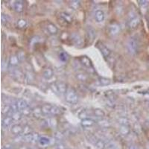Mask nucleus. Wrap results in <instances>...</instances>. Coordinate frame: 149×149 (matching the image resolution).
<instances>
[{
	"label": "nucleus",
	"instance_id": "f257e3e1",
	"mask_svg": "<svg viewBox=\"0 0 149 149\" xmlns=\"http://www.w3.org/2000/svg\"><path fill=\"white\" fill-rule=\"evenodd\" d=\"M42 112L43 115L48 116H55L61 115L62 113L59 107L56 106V105L51 104H45L42 105Z\"/></svg>",
	"mask_w": 149,
	"mask_h": 149
},
{
	"label": "nucleus",
	"instance_id": "f03ea898",
	"mask_svg": "<svg viewBox=\"0 0 149 149\" xmlns=\"http://www.w3.org/2000/svg\"><path fill=\"white\" fill-rule=\"evenodd\" d=\"M65 99L70 104H74L78 102V96L76 90L74 87H69L67 92L65 94Z\"/></svg>",
	"mask_w": 149,
	"mask_h": 149
},
{
	"label": "nucleus",
	"instance_id": "7ed1b4c3",
	"mask_svg": "<svg viewBox=\"0 0 149 149\" xmlns=\"http://www.w3.org/2000/svg\"><path fill=\"white\" fill-rule=\"evenodd\" d=\"M24 136V142H33V143H35V142H39V139L40 138V136H39V134H37V133H29V134H23Z\"/></svg>",
	"mask_w": 149,
	"mask_h": 149
},
{
	"label": "nucleus",
	"instance_id": "20e7f679",
	"mask_svg": "<svg viewBox=\"0 0 149 149\" xmlns=\"http://www.w3.org/2000/svg\"><path fill=\"white\" fill-rule=\"evenodd\" d=\"M127 49H128L129 52L131 54H135L138 52V49H139V45H138L137 41L134 38H130L127 42Z\"/></svg>",
	"mask_w": 149,
	"mask_h": 149
},
{
	"label": "nucleus",
	"instance_id": "39448f33",
	"mask_svg": "<svg viewBox=\"0 0 149 149\" xmlns=\"http://www.w3.org/2000/svg\"><path fill=\"white\" fill-rule=\"evenodd\" d=\"M45 30H46V33L49 34V35H55L58 32V27L54 23L49 22V21L45 24Z\"/></svg>",
	"mask_w": 149,
	"mask_h": 149
},
{
	"label": "nucleus",
	"instance_id": "423d86ee",
	"mask_svg": "<svg viewBox=\"0 0 149 149\" xmlns=\"http://www.w3.org/2000/svg\"><path fill=\"white\" fill-rule=\"evenodd\" d=\"M80 63L85 68H87L89 70H93V63H92L91 60L86 55L81 56L79 58Z\"/></svg>",
	"mask_w": 149,
	"mask_h": 149
},
{
	"label": "nucleus",
	"instance_id": "0eeeda50",
	"mask_svg": "<svg viewBox=\"0 0 149 149\" xmlns=\"http://www.w3.org/2000/svg\"><path fill=\"white\" fill-rule=\"evenodd\" d=\"M70 40L74 44V46H77V47H81L83 46V39L78 34H71V39H70Z\"/></svg>",
	"mask_w": 149,
	"mask_h": 149
},
{
	"label": "nucleus",
	"instance_id": "6e6552de",
	"mask_svg": "<svg viewBox=\"0 0 149 149\" xmlns=\"http://www.w3.org/2000/svg\"><path fill=\"white\" fill-rule=\"evenodd\" d=\"M139 23H140V18L138 16H134L132 18H130L129 20L128 23H127V26L130 29L134 30L136 29L139 26Z\"/></svg>",
	"mask_w": 149,
	"mask_h": 149
},
{
	"label": "nucleus",
	"instance_id": "1a4fd4ad",
	"mask_svg": "<svg viewBox=\"0 0 149 149\" xmlns=\"http://www.w3.org/2000/svg\"><path fill=\"white\" fill-rule=\"evenodd\" d=\"M120 31V26L116 22H113L109 26L108 32L111 36H116Z\"/></svg>",
	"mask_w": 149,
	"mask_h": 149
},
{
	"label": "nucleus",
	"instance_id": "9d476101",
	"mask_svg": "<svg viewBox=\"0 0 149 149\" xmlns=\"http://www.w3.org/2000/svg\"><path fill=\"white\" fill-rule=\"evenodd\" d=\"M10 132L16 136L22 135L24 132V127L19 124H14L10 127Z\"/></svg>",
	"mask_w": 149,
	"mask_h": 149
},
{
	"label": "nucleus",
	"instance_id": "9b49d317",
	"mask_svg": "<svg viewBox=\"0 0 149 149\" xmlns=\"http://www.w3.org/2000/svg\"><path fill=\"white\" fill-rule=\"evenodd\" d=\"M97 47H98V49L100 50L101 53H102V55H103L104 58H108L109 56L110 55V54H111V51H110V49H109L107 46H104L103 43H102V42H98V43H97Z\"/></svg>",
	"mask_w": 149,
	"mask_h": 149
},
{
	"label": "nucleus",
	"instance_id": "f8f14e48",
	"mask_svg": "<svg viewBox=\"0 0 149 149\" xmlns=\"http://www.w3.org/2000/svg\"><path fill=\"white\" fill-rule=\"evenodd\" d=\"M14 110L13 108V106L12 104H5L4 106H2V113L3 115H5V116H11L12 114L14 113Z\"/></svg>",
	"mask_w": 149,
	"mask_h": 149
},
{
	"label": "nucleus",
	"instance_id": "ddd939ff",
	"mask_svg": "<svg viewBox=\"0 0 149 149\" xmlns=\"http://www.w3.org/2000/svg\"><path fill=\"white\" fill-rule=\"evenodd\" d=\"M57 84V86H58V91H59V94L61 95H63V94H66V92L68 90V85L67 84H66L65 82L63 81H57L56 82Z\"/></svg>",
	"mask_w": 149,
	"mask_h": 149
},
{
	"label": "nucleus",
	"instance_id": "4468645a",
	"mask_svg": "<svg viewBox=\"0 0 149 149\" xmlns=\"http://www.w3.org/2000/svg\"><path fill=\"white\" fill-rule=\"evenodd\" d=\"M9 62V68H17L18 65L20 63V61L18 58L17 54L10 56V59L8 61Z\"/></svg>",
	"mask_w": 149,
	"mask_h": 149
},
{
	"label": "nucleus",
	"instance_id": "2eb2a0df",
	"mask_svg": "<svg viewBox=\"0 0 149 149\" xmlns=\"http://www.w3.org/2000/svg\"><path fill=\"white\" fill-rule=\"evenodd\" d=\"M60 19L63 20L65 24H70L72 22V17L70 14L66 12H61L60 13Z\"/></svg>",
	"mask_w": 149,
	"mask_h": 149
},
{
	"label": "nucleus",
	"instance_id": "dca6fc26",
	"mask_svg": "<svg viewBox=\"0 0 149 149\" xmlns=\"http://www.w3.org/2000/svg\"><path fill=\"white\" fill-rule=\"evenodd\" d=\"M13 122H14V120H13L11 116H5L3 119H2V127H3L4 128H9V127L10 128L11 126L13 125H12Z\"/></svg>",
	"mask_w": 149,
	"mask_h": 149
},
{
	"label": "nucleus",
	"instance_id": "f3484780",
	"mask_svg": "<svg viewBox=\"0 0 149 149\" xmlns=\"http://www.w3.org/2000/svg\"><path fill=\"white\" fill-rule=\"evenodd\" d=\"M94 18L97 22H102L105 19V14L102 10H95L94 14Z\"/></svg>",
	"mask_w": 149,
	"mask_h": 149
},
{
	"label": "nucleus",
	"instance_id": "a211bd4d",
	"mask_svg": "<svg viewBox=\"0 0 149 149\" xmlns=\"http://www.w3.org/2000/svg\"><path fill=\"white\" fill-rule=\"evenodd\" d=\"M13 7H14V10L17 13H21L24 10V2L21 0L15 1L13 4Z\"/></svg>",
	"mask_w": 149,
	"mask_h": 149
},
{
	"label": "nucleus",
	"instance_id": "6ab92c4d",
	"mask_svg": "<svg viewBox=\"0 0 149 149\" xmlns=\"http://www.w3.org/2000/svg\"><path fill=\"white\" fill-rule=\"evenodd\" d=\"M54 75V71L52 68L47 67L42 71V77L46 80H50Z\"/></svg>",
	"mask_w": 149,
	"mask_h": 149
},
{
	"label": "nucleus",
	"instance_id": "aec40b11",
	"mask_svg": "<svg viewBox=\"0 0 149 149\" xmlns=\"http://www.w3.org/2000/svg\"><path fill=\"white\" fill-rule=\"evenodd\" d=\"M95 36H96L95 31L91 26H88L87 30H86V38H87V40H90V42H92L95 39Z\"/></svg>",
	"mask_w": 149,
	"mask_h": 149
},
{
	"label": "nucleus",
	"instance_id": "412c9836",
	"mask_svg": "<svg viewBox=\"0 0 149 149\" xmlns=\"http://www.w3.org/2000/svg\"><path fill=\"white\" fill-rule=\"evenodd\" d=\"M15 104L19 111L24 110V109L26 108V107H29L28 102H26V100H24V99H18V100L16 101Z\"/></svg>",
	"mask_w": 149,
	"mask_h": 149
},
{
	"label": "nucleus",
	"instance_id": "4be33fe9",
	"mask_svg": "<svg viewBox=\"0 0 149 149\" xmlns=\"http://www.w3.org/2000/svg\"><path fill=\"white\" fill-rule=\"evenodd\" d=\"M95 124V122L90 118L82 119L81 122V125L83 127H91Z\"/></svg>",
	"mask_w": 149,
	"mask_h": 149
},
{
	"label": "nucleus",
	"instance_id": "5701e85b",
	"mask_svg": "<svg viewBox=\"0 0 149 149\" xmlns=\"http://www.w3.org/2000/svg\"><path fill=\"white\" fill-rule=\"evenodd\" d=\"M75 77H76V78L78 81H80L81 82H86L89 79L88 74L83 72H79L76 73Z\"/></svg>",
	"mask_w": 149,
	"mask_h": 149
},
{
	"label": "nucleus",
	"instance_id": "b1692460",
	"mask_svg": "<svg viewBox=\"0 0 149 149\" xmlns=\"http://www.w3.org/2000/svg\"><path fill=\"white\" fill-rule=\"evenodd\" d=\"M130 129L129 125H120L119 127V133L121 135L124 136H127L130 134Z\"/></svg>",
	"mask_w": 149,
	"mask_h": 149
},
{
	"label": "nucleus",
	"instance_id": "393cba45",
	"mask_svg": "<svg viewBox=\"0 0 149 149\" xmlns=\"http://www.w3.org/2000/svg\"><path fill=\"white\" fill-rule=\"evenodd\" d=\"M42 114V107H36L32 109V116L36 119H40Z\"/></svg>",
	"mask_w": 149,
	"mask_h": 149
},
{
	"label": "nucleus",
	"instance_id": "a878e982",
	"mask_svg": "<svg viewBox=\"0 0 149 149\" xmlns=\"http://www.w3.org/2000/svg\"><path fill=\"white\" fill-rule=\"evenodd\" d=\"M70 7L73 10H78L81 7V1L79 0H73L70 2Z\"/></svg>",
	"mask_w": 149,
	"mask_h": 149
},
{
	"label": "nucleus",
	"instance_id": "bb28decb",
	"mask_svg": "<svg viewBox=\"0 0 149 149\" xmlns=\"http://www.w3.org/2000/svg\"><path fill=\"white\" fill-rule=\"evenodd\" d=\"M28 26V22L26 20V19H18L17 22V28L20 29H26Z\"/></svg>",
	"mask_w": 149,
	"mask_h": 149
},
{
	"label": "nucleus",
	"instance_id": "cd10ccee",
	"mask_svg": "<svg viewBox=\"0 0 149 149\" xmlns=\"http://www.w3.org/2000/svg\"><path fill=\"white\" fill-rule=\"evenodd\" d=\"M98 81L101 86H108L111 83L109 78H104V77H99L98 79Z\"/></svg>",
	"mask_w": 149,
	"mask_h": 149
},
{
	"label": "nucleus",
	"instance_id": "c85d7f7f",
	"mask_svg": "<svg viewBox=\"0 0 149 149\" xmlns=\"http://www.w3.org/2000/svg\"><path fill=\"white\" fill-rule=\"evenodd\" d=\"M50 142H51V140L49 138L46 137V136H40L38 143L42 146H46L50 144Z\"/></svg>",
	"mask_w": 149,
	"mask_h": 149
},
{
	"label": "nucleus",
	"instance_id": "c756f323",
	"mask_svg": "<svg viewBox=\"0 0 149 149\" xmlns=\"http://www.w3.org/2000/svg\"><path fill=\"white\" fill-rule=\"evenodd\" d=\"M93 114L98 118H104L105 116V113L103 110L100 108H95L93 110Z\"/></svg>",
	"mask_w": 149,
	"mask_h": 149
},
{
	"label": "nucleus",
	"instance_id": "7c9ffc66",
	"mask_svg": "<svg viewBox=\"0 0 149 149\" xmlns=\"http://www.w3.org/2000/svg\"><path fill=\"white\" fill-rule=\"evenodd\" d=\"M12 119H13V120L15 121V122H18V121L21 120L22 118V113H21V111H16L14 112V113L12 114L11 116Z\"/></svg>",
	"mask_w": 149,
	"mask_h": 149
},
{
	"label": "nucleus",
	"instance_id": "2f4dec72",
	"mask_svg": "<svg viewBox=\"0 0 149 149\" xmlns=\"http://www.w3.org/2000/svg\"><path fill=\"white\" fill-rule=\"evenodd\" d=\"M94 145H95V148L98 149H104L105 148L107 147L106 143L102 139H98Z\"/></svg>",
	"mask_w": 149,
	"mask_h": 149
},
{
	"label": "nucleus",
	"instance_id": "473e14b6",
	"mask_svg": "<svg viewBox=\"0 0 149 149\" xmlns=\"http://www.w3.org/2000/svg\"><path fill=\"white\" fill-rule=\"evenodd\" d=\"M69 58H70V56L65 52H62L59 54V59L62 62H67L69 61Z\"/></svg>",
	"mask_w": 149,
	"mask_h": 149
},
{
	"label": "nucleus",
	"instance_id": "72a5a7b5",
	"mask_svg": "<svg viewBox=\"0 0 149 149\" xmlns=\"http://www.w3.org/2000/svg\"><path fill=\"white\" fill-rule=\"evenodd\" d=\"M99 125L102 127H109L110 126V122L107 119H102L98 122Z\"/></svg>",
	"mask_w": 149,
	"mask_h": 149
},
{
	"label": "nucleus",
	"instance_id": "f704fd0d",
	"mask_svg": "<svg viewBox=\"0 0 149 149\" xmlns=\"http://www.w3.org/2000/svg\"><path fill=\"white\" fill-rule=\"evenodd\" d=\"M17 57H18L19 59V61H20V62H22V61H26V52H25L24 51H22V50H21V51H19V52H17Z\"/></svg>",
	"mask_w": 149,
	"mask_h": 149
},
{
	"label": "nucleus",
	"instance_id": "c9c22d12",
	"mask_svg": "<svg viewBox=\"0 0 149 149\" xmlns=\"http://www.w3.org/2000/svg\"><path fill=\"white\" fill-rule=\"evenodd\" d=\"M21 113H22V116H29L30 115H32V109H31L30 107H28L26 108H25L24 110H21Z\"/></svg>",
	"mask_w": 149,
	"mask_h": 149
},
{
	"label": "nucleus",
	"instance_id": "e433bc0d",
	"mask_svg": "<svg viewBox=\"0 0 149 149\" xmlns=\"http://www.w3.org/2000/svg\"><path fill=\"white\" fill-rule=\"evenodd\" d=\"M47 124L52 127H55L58 125L57 119L55 118H49V120H47Z\"/></svg>",
	"mask_w": 149,
	"mask_h": 149
},
{
	"label": "nucleus",
	"instance_id": "4c0bfd02",
	"mask_svg": "<svg viewBox=\"0 0 149 149\" xmlns=\"http://www.w3.org/2000/svg\"><path fill=\"white\" fill-rule=\"evenodd\" d=\"M138 2H139V5L142 10H146L148 6V2L146 0H139Z\"/></svg>",
	"mask_w": 149,
	"mask_h": 149
},
{
	"label": "nucleus",
	"instance_id": "58836bf2",
	"mask_svg": "<svg viewBox=\"0 0 149 149\" xmlns=\"http://www.w3.org/2000/svg\"><path fill=\"white\" fill-rule=\"evenodd\" d=\"M1 21H2V24L6 25L10 21V17L7 14H2V15H1Z\"/></svg>",
	"mask_w": 149,
	"mask_h": 149
},
{
	"label": "nucleus",
	"instance_id": "ea45409f",
	"mask_svg": "<svg viewBox=\"0 0 149 149\" xmlns=\"http://www.w3.org/2000/svg\"><path fill=\"white\" fill-rule=\"evenodd\" d=\"M118 122L120 125H129V120L125 117H121L118 119Z\"/></svg>",
	"mask_w": 149,
	"mask_h": 149
},
{
	"label": "nucleus",
	"instance_id": "a19ab883",
	"mask_svg": "<svg viewBox=\"0 0 149 149\" xmlns=\"http://www.w3.org/2000/svg\"><path fill=\"white\" fill-rule=\"evenodd\" d=\"M9 68V62L7 60H2V71L5 72Z\"/></svg>",
	"mask_w": 149,
	"mask_h": 149
},
{
	"label": "nucleus",
	"instance_id": "79ce46f5",
	"mask_svg": "<svg viewBox=\"0 0 149 149\" xmlns=\"http://www.w3.org/2000/svg\"><path fill=\"white\" fill-rule=\"evenodd\" d=\"M78 117H79V119H81L82 120V119L88 118V114H87L86 110H81V111L78 113Z\"/></svg>",
	"mask_w": 149,
	"mask_h": 149
},
{
	"label": "nucleus",
	"instance_id": "37998d69",
	"mask_svg": "<svg viewBox=\"0 0 149 149\" xmlns=\"http://www.w3.org/2000/svg\"><path fill=\"white\" fill-rule=\"evenodd\" d=\"M50 88H51V90H52L55 94H59V91H58V86H57L56 82H54V83L50 85Z\"/></svg>",
	"mask_w": 149,
	"mask_h": 149
},
{
	"label": "nucleus",
	"instance_id": "c03bdc74",
	"mask_svg": "<svg viewBox=\"0 0 149 149\" xmlns=\"http://www.w3.org/2000/svg\"><path fill=\"white\" fill-rule=\"evenodd\" d=\"M2 149H15V147L13 144H10V143H7V144L4 145L2 146Z\"/></svg>",
	"mask_w": 149,
	"mask_h": 149
},
{
	"label": "nucleus",
	"instance_id": "a18cd8bd",
	"mask_svg": "<svg viewBox=\"0 0 149 149\" xmlns=\"http://www.w3.org/2000/svg\"><path fill=\"white\" fill-rule=\"evenodd\" d=\"M55 137L58 140H61L63 138V134L61 132H56L55 133Z\"/></svg>",
	"mask_w": 149,
	"mask_h": 149
},
{
	"label": "nucleus",
	"instance_id": "49530a36",
	"mask_svg": "<svg viewBox=\"0 0 149 149\" xmlns=\"http://www.w3.org/2000/svg\"><path fill=\"white\" fill-rule=\"evenodd\" d=\"M107 148L108 149H115L116 146L115 143H113V142H109L108 144L107 145Z\"/></svg>",
	"mask_w": 149,
	"mask_h": 149
},
{
	"label": "nucleus",
	"instance_id": "de8ad7c7",
	"mask_svg": "<svg viewBox=\"0 0 149 149\" xmlns=\"http://www.w3.org/2000/svg\"><path fill=\"white\" fill-rule=\"evenodd\" d=\"M56 149H66V148L63 143H59L56 146Z\"/></svg>",
	"mask_w": 149,
	"mask_h": 149
},
{
	"label": "nucleus",
	"instance_id": "09e8293b",
	"mask_svg": "<svg viewBox=\"0 0 149 149\" xmlns=\"http://www.w3.org/2000/svg\"><path fill=\"white\" fill-rule=\"evenodd\" d=\"M129 149H139V148L136 145H132L129 147Z\"/></svg>",
	"mask_w": 149,
	"mask_h": 149
},
{
	"label": "nucleus",
	"instance_id": "8fccbe9b",
	"mask_svg": "<svg viewBox=\"0 0 149 149\" xmlns=\"http://www.w3.org/2000/svg\"><path fill=\"white\" fill-rule=\"evenodd\" d=\"M29 149H38L36 147H32V148H29Z\"/></svg>",
	"mask_w": 149,
	"mask_h": 149
},
{
	"label": "nucleus",
	"instance_id": "3c124183",
	"mask_svg": "<svg viewBox=\"0 0 149 149\" xmlns=\"http://www.w3.org/2000/svg\"><path fill=\"white\" fill-rule=\"evenodd\" d=\"M66 149H69V148H66Z\"/></svg>",
	"mask_w": 149,
	"mask_h": 149
}]
</instances>
